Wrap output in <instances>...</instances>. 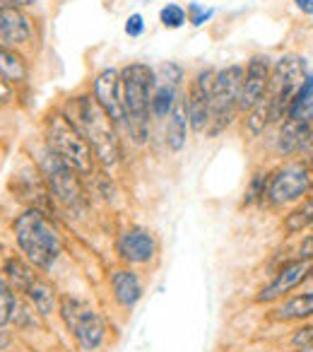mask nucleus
<instances>
[{
    "mask_svg": "<svg viewBox=\"0 0 313 352\" xmlns=\"http://www.w3.org/2000/svg\"><path fill=\"white\" fill-rule=\"evenodd\" d=\"M65 116L75 123L84 140L89 142L94 157L102 162L104 166H113L121 160V142L116 135V123L111 121L102 104L94 99V94H82V97H73L65 104Z\"/></svg>",
    "mask_w": 313,
    "mask_h": 352,
    "instance_id": "obj_1",
    "label": "nucleus"
},
{
    "mask_svg": "<svg viewBox=\"0 0 313 352\" xmlns=\"http://www.w3.org/2000/svg\"><path fill=\"white\" fill-rule=\"evenodd\" d=\"M123 107H126V128L132 142L145 145L150 135L152 94H154V70L150 65L132 63L121 70Z\"/></svg>",
    "mask_w": 313,
    "mask_h": 352,
    "instance_id": "obj_2",
    "label": "nucleus"
},
{
    "mask_svg": "<svg viewBox=\"0 0 313 352\" xmlns=\"http://www.w3.org/2000/svg\"><path fill=\"white\" fill-rule=\"evenodd\" d=\"M15 236L22 254L41 270H49L60 256V239L41 210H25L15 220Z\"/></svg>",
    "mask_w": 313,
    "mask_h": 352,
    "instance_id": "obj_3",
    "label": "nucleus"
},
{
    "mask_svg": "<svg viewBox=\"0 0 313 352\" xmlns=\"http://www.w3.org/2000/svg\"><path fill=\"white\" fill-rule=\"evenodd\" d=\"M49 147L78 174H92V147L65 113H49L46 118Z\"/></svg>",
    "mask_w": 313,
    "mask_h": 352,
    "instance_id": "obj_4",
    "label": "nucleus"
},
{
    "mask_svg": "<svg viewBox=\"0 0 313 352\" xmlns=\"http://www.w3.org/2000/svg\"><path fill=\"white\" fill-rule=\"evenodd\" d=\"M303 80H306V60L301 56L287 54L275 63L273 73H270L268 92L260 99L268 107L270 121L287 118L289 104H292L294 94L299 92Z\"/></svg>",
    "mask_w": 313,
    "mask_h": 352,
    "instance_id": "obj_5",
    "label": "nucleus"
},
{
    "mask_svg": "<svg viewBox=\"0 0 313 352\" xmlns=\"http://www.w3.org/2000/svg\"><path fill=\"white\" fill-rule=\"evenodd\" d=\"M241 85H244V68L241 65H227V68L217 70L215 87H212L210 94V126H207V135H217V133H222L231 123L236 109H239Z\"/></svg>",
    "mask_w": 313,
    "mask_h": 352,
    "instance_id": "obj_6",
    "label": "nucleus"
},
{
    "mask_svg": "<svg viewBox=\"0 0 313 352\" xmlns=\"http://www.w3.org/2000/svg\"><path fill=\"white\" fill-rule=\"evenodd\" d=\"M313 184V171L311 164L306 162H289V164L279 166L275 174L268 176V188L265 196L275 208L289 206V203L301 201L306 193H311Z\"/></svg>",
    "mask_w": 313,
    "mask_h": 352,
    "instance_id": "obj_7",
    "label": "nucleus"
},
{
    "mask_svg": "<svg viewBox=\"0 0 313 352\" xmlns=\"http://www.w3.org/2000/svg\"><path fill=\"white\" fill-rule=\"evenodd\" d=\"M60 316L68 323L75 340L84 352H94L106 338V321L80 299L65 297L63 304H60Z\"/></svg>",
    "mask_w": 313,
    "mask_h": 352,
    "instance_id": "obj_8",
    "label": "nucleus"
},
{
    "mask_svg": "<svg viewBox=\"0 0 313 352\" xmlns=\"http://www.w3.org/2000/svg\"><path fill=\"white\" fill-rule=\"evenodd\" d=\"M39 166H41V174H44L46 184H49V188L65 208H70V210L82 208V203H84L82 186H80V179L75 176L78 171L70 169L51 147H44V152H41V157H39Z\"/></svg>",
    "mask_w": 313,
    "mask_h": 352,
    "instance_id": "obj_9",
    "label": "nucleus"
},
{
    "mask_svg": "<svg viewBox=\"0 0 313 352\" xmlns=\"http://www.w3.org/2000/svg\"><path fill=\"white\" fill-rule=\"evenodd\" d=\"M311 270H313V258L289 261V263H284L282 268L275 273V278L255 294V302L270 304V302H277V299L287 297V294L292 292V289H297L303 280L311 278Z\"/></svg>",
    "mask_w": 313,
    "mask_h": 352,
    "instance_id": "obj_10",
    "label": "nucleus"
},
{
    "mask_svg": "<svg viewBox=\"0 0 313 352\" xmlns=\"http://www.w3.org/2000/svg\"><path fill=\"white\" fill-rule=\"evenodd\" d=\"M183 70L176 63H162L154 73V94H152V116L154 118H169L172 109L176 107L178 89H181Z\"/></svg>",
    "mask_w": 313,
    "mask_h": 352,
    "instance_id": "obj_11",
    "label": "nucleus"
},
{
    "mask_svg": "<svg viewBox=\"0 0 313 352\" xmlns=\"http://www.w3.org/2000/svg\"><path fill=\"white\" fill-rule=\"evenodd\" d=\"M270 73H273V65H270V60L265 58V56H253V58H251V63L244 68L239 111H251L253 107H258L260 99L268 92Z\"/></svg>",
    "mask_w": 313,
    "mask_h": 352,
    "instance_id": "obj_12",
    "label": "nucleus"
},
{
    "mask_svg": "<svg viewBox=\"0 0 313 352\" xmlns=\"http://www.w3.org/2000/svg\"><path fill=\"white\" fill-rule=\"evenodd\" d=\"M94 99L102 104L104 111L111 116L113 123L126 126V107H123L121 73L116 68H106L94 78Z\"/></svg>",
    "mask_w": 313,
    "mask_h": 352,
    "instance_id": "obj_13",
    "label": "nucleus"
},
{
    "mask_svg": "<svg viewBox=\"0 0 313 352\" xmlns=\"http://www.w3.org/2000/svg\"><path fill=\"white\" fill-rule=\"evenodd\" d=\"M116 251L128 263H150L156 254V239L142 227H132L118 236Z\"/></svg>",
    "mask_w": 313,
    "mask_h": 352,
    "instance_id": "obj_14",
    "label": "nucleus"
},
{
    "mask_svg": "<svg viewBox=\"0 0 313 352\" xmlns=\"http://www.w3.org/2000/svg\"><path fill=\"white\" fill-rule=\"evenodd\" d=\"M32 39V22L25 12L17 8H0V46L10 49V46L27 44Z\"/></svg>",
    "mask_w": 313,
    "mask_h": 352,
    "instance_id": "obj_15",
    "label": "nucleus"
},
{
    "mask_svg": "<svg viewBox=\"0 0 313 352\" xmlns=\"http://www.w3.org/2000/svg\"><path fill=\"white\" fill-rule=\"evenodd\" d=\"M308 142H313V123L299 121V118H287L282 131H279L277 150L282 155H294V152H301Z\"/></svg>",
    "mask_w": 313,
    "mask_h": 352,
    "instance_id": "obj_16",
    "label": "nucleus"
},
{
    "mask_svg": "<svg viewBox=\"0 0 313 352\" xmlns=\"http://www.w3.org/2000/svg\"><path fill=\"white\" fill-rule=\"evenodd\" d=\"M111 289H113V297L121 307H135L137 299L142 297V285L137 280V275L132 270L126 268H118L113 270L111 275Z\"/></svg>",
    "mask_w": 313,
    "mask_h": 352,
    "instance_id": "obj_17",
    "label": "nucleus"
},
{
    "mask_svg": "<svg viewBox=\"0 0 313 352\" xmlns=\"http://www.w3.org/2000/svg\"><path fill=\"white\" fill-rule=\"evenodd\" d=\"M313 316V292H301L289 297L275 309L273 318L275 321H303V318Z\"/></svg>",
    "mask_w": 313,
    "mask_h": 352,
    "instance_id": "obj_18",
    "label": "nucleus"
},
{
    "mask_svg": "<svg viewBox=\"0 0 313 352\" xmlns=\"http://www.w3.org/2000/svg\"><path fill=\"white\" fill-rule=\"evenodd\" d=\"M186 133H188V111H186V99H178L176 107L172 109L167 118V145L172 152H178L186 145Z\"/></svg>",
    "mask_w": 313,
    "mask_h": 352,
    "instance_id": "obj_19",
    "label": "nucleus"
},
{
    "mask_svg": "<svg viewBox=\"0 0 313 352\" xmlns=\"http://www.w3.org/2000/svg\"><path fill=\"white\" fill-rule=\"evenodd\" d=\"M287 118H299V121L313 123V73L303 80L299 92L294 94L292 104H289Z\"/></svg>",
    "mask_w": 313,
    "mask_h": 352,
    "instance_id": "obj_20",
    "label": "nucleus"
},
{
    "mask_svg": "<svg viewBox=\"0 0 313 352\" xmlns=\"http://www.w3.org/2000/svg\"><path fill=\"white\" fill-rule=\"evenodd\" d=\"M27 297L34 302V307L39 309L41 314H51L54 311V307H56V297H54V289L49 287V285L44 283V280H39V278H34L32 280V285L27 287Z\"/></svg>",
    "mask_w": 313,
    "mask_h": 352,
    "instance_id": "obj_21",
    "label": "nucleus"
},
{
    "mask_svg": "<svg viewBox=\"0 0 313 352\" xmlns=\"http://www.w3.org/2000/svg\"><path fill=\"white\" fill-rule=\"evenodd\" d=\"M25 73L27 70L20 56L12 54L10 49H3V46H0V75L8 78L10 82H20V80H25Z\"/></svg>",
    "mask_w": 313,
    "mask_h": 352,
    "instance_id": "obj_22",
    "label": "nucleus"
},
{
    "mask_svg": "<svg viewBox=\"0 0 313 352\" xmlns=\"http://www.w3.org/2000/svg\"><path fill=\"white\" fill-rule=\"evenodd\" d=\"M311 225H313V196L308 198V201H303L301 208H297L292 215H287V220H284V230L287 232H301Z\"/></svg>",
    "mask_w": 313,
    "mask_h": 352,
    "instance_id": "obj_23",
    "label": "nucleus"
},
{
    "mask_svg": "<svg viewBox=\"0 0 313 352\" xmlns=\"http://www.w3.org/2000/svg\"><path fill=\"white\" fill-rule=\"evenodd\" d=\"M159 22H162L167 30H178V27L186 25V10H183L181 6H176V3H169V6L162 8V12H159Z\"/></svg>",
    "mask_w": 313,
    "mask_h": 352,
    "instance_id": "obj_24",
    "label": "nucleus"
},
{
    "mask_svg": "<svg viewBox=\"0 0 313 352\" xmlns=\"http://www.w3.org/2000/svg\"><path fill=\"white\" fill-rule=\"evenodd\" d=\"M15 314V297H12L10 287L0 280V326H8Z\"/></svg>",
    "mask_w": 313,
    "mask_h": 352,
    "instance_id": "obj_25",
    "label": "nucleus"
},
{
    "mask_svg": "<svg viewBox=\"0 0 313 352\" xmlns=\"http://www.w3.org/2000/svg\"><path fill=\"white\" fill-rule=\"evenodd\" d=\"M265 188H268V176H265V174H255L253 179H251V186L246 188V198H244L246 206L260 201V196H265Z\"/></svg>",
    "mask_w": 313,
    "mask_h": 352,
    "instance_id": "obj_26",
    "label": "nucleus"
},
{
    "mask_svg": "<svg viewBox=\"0 0 313 352\" xmlns=\"http://www.w3.org/2000/svg\"><path fill=\"white\" fill-rule=\"evenodd\" d=\"M212 15H215V10H212V8H202L200 3H193V6H191V22L196 27L205 25Z\"/></svg>",
    "mask_w": 313,
    "mask_h": 352,
    "instance_id": "obj_27",
    "label": "nucleus"
},
{
    "mask_svg": "<svg viewBox=\"0 0 313 352\" xmlns=\"http://www.w3.org/2000/svg\"><path fill=\"white\" fill-rule=\"evenodd\" d=\"M142 32H145V17L142 15H130L128 17V22H126V34L128 36H140Z\"/></svg>",
    "mask_w": 313,
    "mask_h": 352,
    "instance_id": "obj_28",
    "label": "nucleus"
},
{
    "mask_svg": "<svg viewBox=\"0 0 313 352\" xmlns=\"http://www.w3.org/2000/svg\"><path fill=\"white\" fill-rule=\"evenodd\" d=\"M311 342H313V326H303L301 331L292 338V345H297V347L311 345Z\"/></svg>",
    "mask_w": 313,
    "mask_h": 352,
    "instance_id": "obj_29",
    "label": "nucleus"
},
{
    "mask_svg": "<svg viewBox=\"0 0 313 352\" xmlns=\"http://www.w3.org/2000/svg\"><path fill=\"white\" fill-rule=\"evenodd\" d=\"M12 99V87H10V80L3 78L0 75V104H8Z\"/></svg>",
    "mask_w": 313,
    "mask_h": 352,
    "instance_id": "obj_30",
    "label": "nucleus"
},
{
    "mask_svg": "<svg viewBox=\"0 0 313 352\" xmlns=\"http://www.w3.org/2000/svg\"><path fill=\"white\" fill-rule=\"evenodd\" d=\"M32 3H36V0H0V8H25Z\"/></svg>",
    "mask_w": 313,
    "mask_h": 352,
    "instance_id": "obj_31",
    "label": "nucleus"
},
{
    "mask_svg": "<svg viewBox=\"0 0 313 352\" xmlns=\"http://www.w3.org/2000/svg\"><path fill=\"white\" fill-rule=\"evenodd\" d=\"M294 3L303 15H313V0H294Z\"/></svg>",
    "mask_w": 313,
    "mask_h": 352,
    "instance_id": "obj_32",
    "label": "nucleus"
},
{
    "mask_svg": "<svg viewBox=\"0 0 313 352\" xmlns=\"http://www.w3.org/2000/svg\"><path fill=\"white\" fill-rule=\"evenodd\" d=\"M297 352H313V342H311V345H303V347H299Z\"/></svg>",
    "mask_w": 313,
    "mask_h": 352,
    "instance_id": "obj_33",
    "label": "nucleus"
},
{
    "mask_svg": "<svg viewBox=\"0 0 313 352\" xmlns=\"http://www.w3.org/2000/svg\"><path fill=\"white\" fill-rule=\"evenodd\" d=\"M311 164H313V152H311Z\"/></svg>",
    "mask_w": 313,
    "mask_h": 352,
    "instance_id": "obj_34",
    "label": "nucleus"
},
{
    "mask_svg": "<svg viewBox=\"0 0 313 352\" xmlns=\"http://www.w3.org/2000/svg\"><path fill=\"white\" fill-rule=\"evenodd\" d=\"M311 193H313V184H311Z\"/></svg>",
    "mask_w": 313,
    "mask_h": 352,
    "instance_id": "obj_35",
    "label": "nucleus"
},
{
    "mask_svg": "<svg viewBox=\"0 0 313 352\" xmlns=\"http://www.w3.org/2000/svg\"><path fill=\"white\" fill-rule=\"evenodd\" d=\"M311 278H313V270H311Z\"/></svg>",
    "mask_w": 313,
    "mask_h": 352,
    "instance_id": "obj_36",
    "label": "nucleus"
}]
</instances>
